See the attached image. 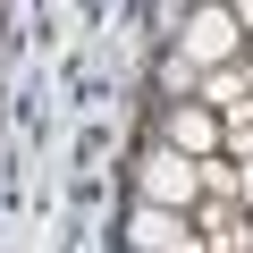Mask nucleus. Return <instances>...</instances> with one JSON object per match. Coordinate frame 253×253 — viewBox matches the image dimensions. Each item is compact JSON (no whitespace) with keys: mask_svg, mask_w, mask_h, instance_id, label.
<instances>
[{"mask_svg":"<svg viewBox=\"0 0 253 253\" xmlns=\"http://www.w3.org/2000/svg\"><path fill=\"white\" fill-rule=\"evenodd\" d=\"M135 245H144V253H194L186 228H177L169 211H135Z\"/></svg>","mask_w":253,"mask_h":253,"instance_id":"obj_3","label":"nucleus"},{"mask_svg":"<svg viewBox=\"0 0 253 253\" xmlns=\"http://www.w3.org/2000/svg\"><path fill=\"white\" fill-rule=\"evenodd\" d=\"M236 26H253V9H245V17H236Z\"/></svg>","mask_w":253,"mask_h":253,"instance_id":"obj_5","label":"nucleus"},{"mask_svg":"<svg viewBox=\"0 0 253 253\" xmlns=\"http://www.w3.org/2000/svg\"><path fill=\"white\" fill-rule=\"evenodd\" d=\"M144 194H152V211H169V203L194 194V169H186L177 152H161V161H144Z\"/></svg>","mask_w":253,"mask_h":253,"instance_id":"obj_2","label":"nucleus"},{"mask_svg":"<svg viewBox=\"0 0 253 253\" xmlns=\"http://www.w3.org/2000/svg\"><path fill=\"white\" fill-rule=\"evenodd\" d=\"M177 144H186V152L211 144V118H203V110H177Z\"/></svg>","mask_w":253,"mask_h":253,"instance_id":"obj_4","label":"nucleus"},{"mask_svg":"<svg viewBox=\"0 0 253 253\" xmlns=\"http://www.w3.org/2000/svg\"><path fill=\"white\" fill-rule=\"evenodd\" d=\"M186 51H194V59H228V51H236V17H228V9L186 17Z\"/></svg>","mask_w":253,"mask_h":253,"instance_id":"obj_1","label":"nucleus"},{"mask_svg":"<svg viewBox=\"0 0 253 253\" xmlns=\"http://www.w3.org/2000/svg\"><path fill=\"white\" fill-rule=\"evenodd\" d=\"M245 194H253V169H245Z\"/></svg>","mask_w":253,"mask_h":253,"instance_id":"obj_6","label":"nucleus"}]
</instances>
